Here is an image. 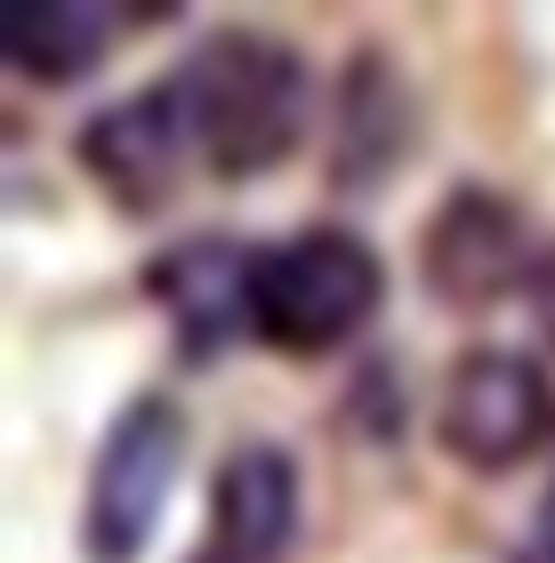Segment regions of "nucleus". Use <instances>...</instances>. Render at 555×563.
I'll return each mask as SVG.
<instances>
[{"mask_svg":"<svg viewBox=\"0 0 555 563\" xmlns=\"http://www.w3.org/2000/svg\"><path fill=\"white\" fill-rule=\"evenodd\" d=\"M523 563H555V483H547V499L532 507V531H523Z\"/></svg>","mask_w":555,"mask_h":563,"instance_id":"nucleus-12","label":"nucleus"},{"mask_svg":"<svg viewBox=\"0 0 555 563\" xmlns=\"http://www.w3.org/2000/svg\"><path fill=\"white\" fill-rule=\"evenodd\" d=\"M249 258L258 250H234L218 234H201L186 250H169V258H154V298L169 306V322H178V346L193 354H218L234 330H249Z\"/></svg>","mask_w":555,"mask_h":563,"instance_id":"nucleus-9","label":"nucleus"},{"mask_svg":"<svg viewBox=\"0 0 555 563\" xmlns=\"http://www.w3.org/2000/svg\"><path fill=\"white\" fill-rule=\"evenodd\" d=\"M523 298H532V314H540L547 346H555V250H540V266H532V282H523Z\"/></svg>","mask_w":555,"mask_h":563,"instance_id":"nucleus-11","label":"nucleus"},{"mask_svg":"<svg viewBox=\"0 0 555 563\" xmlns=\"http://www.w3.org/2000/svg\"><path fill=\"white\" fill-rule=\"evenodd\" d=\"M555 434V378L523 346H459L435 387V451L467 475H508Z\"/></svg>","mask_w":555,"mask_h":563,"instance_id":"nucleus-4","label":"nucleus"},{"mask_svg":"<svg viewBox=\"0 0 555 563\" xmlns=\"http://www.w3.org/2000/svg\"><path fill=\"white\" fill-rule=\"evenodd\" d=\"M411 121H419V106H411V81L395 73V57L387 48H355L346 81H338V121H331V177L355 194L387 186L395 162L419 137Z\"/></svg>","mask_w":555,"mask_h":563,"instance_id":"nucleus-8","label":"nucleus"},{"mask_svg":"<svg viewBox=\"0 0 555 563\" xmlns=\"http://www.w3.org/2000/svg\"><path fill=\"white\" fill-rule=\"evenodd\" d=\"M113 33H121V16L106 0H16V9L0 16L9 65L24 81H41V89L89 81V73L113 57Z\"/></svg>","mask_w":555,"mask_h":563,"instance_id":"nucleus-10","label":"nucleus"},{"mask_svg":"<svg viewBox=\"0 0 555 563\" xmlns=\"http://www.w3.org/2000/svg\"><path fill=\"white\" fill-rule=\"evenodd\" d=\"M178 97H186V130H193V162L218 186H249V177L282 169L307 145L314 121V73L290 41L274 33H210L178 57Z\"/></svg>","mask_w":555,"mask_h":563,"instance_id":"nucleus-1","label":"nucleus"},{"mask_svg":"<svg viewBox=\"0 0 555 563\" xmlns=\"http://www.w3.org/2000/svg\"><path fill=\"white\" fill-rule=\"evenodd\" d=\"M186 475V411L169 395H130L97 434L81 483V555L89 563H145L162 507Z\"/></svg>","mask_w":555,"mask_h":563,"instance_id":"nucleus-3","label":"nucleus"},{"mask_svg":"<svg viewBox=\"0 0 555 563\" xmlns=\"http://www.w3.org/2000/svg\"><path fill=\"white\" fill-rule=\"evenodd\" d=\"M298 507H307L298 459L282 443H234L210 475V516L186 563H282L298 540Z\"/></svg>","mask_w":555,"mask_h":563,"instance_id":"nucleus-7","label":"nucleus"},{"mask_svg":"<svg viewBox=\"0 0 555 563\" xmlns=\"http://www.w3.org/2000/svg\"><path fill=\"white\" fill-rule=\"evenodd\" d=\"M387 306V266L355 225H298L249 258V339L314 363L355 346Z\"/></svg>","mask_w":555,"mask_h":563,"instance_id":"nucleus-2","label":"nucleus"},{"mask_svg":"<svg viewBox=\"0 0 555 563\" xmlns=\"http://www.w3.org/2000/svg\"><path fill=\"white\" fill-rule=\"evenodd\" d=\"M540 266L532 218L523 201H508L499 186H451L419 225V282L435 290L451 314H484V306L515 298Z\"/></svg>","mask_w":555,"mask_h":563,"instance_id":"nucleus-5","label":"nucleus"},{"mask_svg":"<svg viewBox=\"0 0 555 563\" xmlns=\"http://www.w3.org/2000/svg\"><path fill=\"white\" fill-rule=\"evenodd\" d=\"M73 162L89 169V186L113 201V210L130 218H154L169 194H178V177L193 162V130H186V97H178V73H162V81H145L130 97H113V106H97L81 121V137H73Z\"/></svg>","mask_w":555,"mask_h":563,"instance_id":"nucleus-6","label":"nucleus"}]
</instances>
